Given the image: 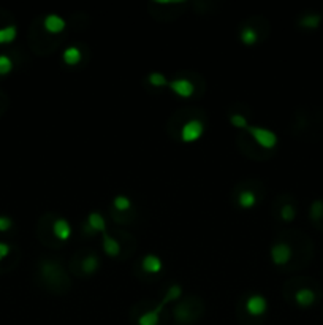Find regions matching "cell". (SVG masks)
Segmentation results:
<instances>
[{
	"label": "cell",
	"mask_w": 323,
	"mask_h": 325,
	"mask_svg": "<svg viewBox=\"0 0 323 325\" xmlns=\"http://www.w3.org/2000/svg\"><path fill=\"white\" fill-rule=\"evenodd\" d=\"M239 207L241 208H246V210H249V208H254L255 207V203H257V195L254 190H243L239 193Z\"/></svg>",
	"instance_id": "cell-14"
},
{
	"label": "cell",
	"mask_w": 323,
	"mask_h": 325,
	"mask_svg": "<svg viewBox=\"0 0 323 325\" xmlns=\"http://www.w3.org/2000/svg\"><path fill=\"white\" fill-rule=\"evenodd\" d=\"M147 80H149L150 84L155 86V88H164V86H168V84H170L165 75L160 73V72H152V73H150L149 77H147Z\"/></svg>",
	"instance_id": "cell-19"
},
{
	"label": "cell",
	"mask_w": 323,
	"mask_h": 325,
	"mask_svg": "<svg viewBox=\"0 0 323 325\" xmlns=\"http://www.w3.org/2000/svg\"><path fill=\"white\" fill-rule=\"evenodd\" d=\"M292 258V247L285 243H277L271 247V260L276 265H285Z\"/></svg>",
	"instance_id": "cell-6"
},
{
	"label": "cell",
	"mask_w": 323,
	"mask_h": 325,
	"mask_svg": "<svg viewBox=\"0 0 323 325\" xmlns=\"http://www.w3.org/2000/svg\"><path fill=\"white\" fill-rule=\"evenodd\" d=\"M13 221L8 218V216H0V232H8L12 229Z\"/></svg>",
	"instance_id": "cell-25"
},
{
	"label": "cell",
	"mask_w": 323,
	"mask_h": 325,
	"mask_svg": "<svg viewBox=\"0 0 323 325\" xmlns=\"http://www.w3.org/2000/svg\"><path fill=\"white\" fill-rule=\"evenodd\" d=\"M295 301L298 303V305L301 308H309L312 303L315 301V294H314V290L312 289H299L296 294H295Z\"/></svg>",
	"instance_id": "cell-10"
},
{
	"label": "cell",
	"mask_w": 323,
	"mask_h": 325,
	"mask_svg": "<svg viewBox=\"0 0 323 325\" xmlns=\"http://www.w3.org/2000/svg\"><path fill=\"white\" fill-rule=\"evenodd\" d=\"M295 216H296V211H295V208H293V205H290V203L284 205L282 210H281V218H282L284 221L290 222V221L295 219Z\"/></svg>",
	"instance_id": "cell-23"
},
{
	"label": "cell",
	"mask_w": 323,
	"mask_h": 325,
	"mask_svg": "<svg viewBox=\"0 0 323 325\" xmlns=\"http://www.w3.org/2000/svg\"><path fill=\"white\" fill-rule=\"evenodd\" d=\"M204 132V124L198 119H190L181 128V140L184 143H193L201 138Z\"/></svg>",
	"instance_id": "cell-3"
},
{
	"label": "cell",
	"mask_w": 323,
	"mask_h": 325,
	"mask_svg": "<svg viewBox=\"0 0 323 325\" xmlns=\"http://www.w3.org/2000/svg\"><path fill=\"white\" fill-rule=\"evenodd\" d=\"M18 35V29L15 26H7L0 29V45H7V43L15 41Z\"/></svg>",
	"instance_id": "cell-15"
},
{
	"label": "cell",
	"mask_w": 323,
	"mask_h": 325,
	"mask_svg": "<svg viewBox=\"0 0 323 325\" xmlns=\"http://www.w3.org/2000/svg\"><path fill=\"white\" fill-rule=\"evenodd\" d=\"M182 295V289L179 286H171L167 292V297L164 298V301L158 303V306L152 311H147L144 314L138 317V325H158L160 320V311L164 309V306L167 305L168 301L171 300H176Z\"/></svg>",
	"instance_id": "cell-1"
},
{
	"label": "cell",
	"mask_w": 323,
	"mask_h": 325,
	"mask_svg": "<svg viewBox=\"0 0 323 325\" xmlns=\"http://www.w3.org/2000/svg\"><path fill=\"white\" fill-rule=\"evenodd\" d=\"M103 249H105V252L108 255H111V257H117L121 254V244L119 241L116 240V238L110 236L106 232L103 233Z\"/></svg>",
	"instance_id": "cell-12"
},
{
	"label": "cell",
	"mask_w": 323,
	"mask_h": 325,
	"mask_svg": "<svg viewBox=\"0 0 323 325\" xmlns=\"http://www.w3.org/2000/svg\"><path fill=\"white\" fill-rule=\"evenodd\" d=\"M13 70V60L7 54H0V75H8Z\"/></svg>",
	"instance_id": "cell-21"
},
{
	"label": "cell",
	"mask_w": 323,
	"mask_h": 325,
	"mask_svg": "<svg viewBox=\"0 0 323 325\" xmlns=\"http://www.w3.org/2000/svg\"><path fill=\"white\" fill-rule=\"evenodd\" d=\"M268 309V300L262 295H252L246 301V311L254 317L263 316Z\"/></svg>",
	"instance_id": "cell-5"
},
{
	"label": "cell",
	"mask_w": 323,
	"mask_h": 325,
	"mask_svg": "<svg viewBox=\"0 0 323 325\" xmlns=\"http://www.w3.org/2000/svg\"><path fill=\"white\" fill-rule=\"evenodd\" d=\"M43 26H45V29L49 34H60V32L67 27V23L62 16H59L56 13H49L45 18V21H43Z\"/></svg>",
	"instance_id": "cell-7"
},
{
	"label": "cell",
	"mask_w": 323,
	"mask_h": 325,
	"mask_svg": "<svg viewBox=\"0 0 323 325\" xmlns=\"http://www.w3.org/2000/svg\"><path fill=\"white\" fill-rule=\"evenodd\" d=\"M310 214H312V218L314 219H320L323 218V202H314L312 203V207H310Z\"/></svg>",
	"instance_id": "cell-24"
},
{
	"label": "cell",
	"mask_w": 323,
	"mask_h": 325,
	"mask_svg": "<svg viewBox=\"0 0 323 325\" xmlns=\"http://www.w3.org/2000/svg\"><path fill=\"white\" fill-rule=\"evenodd\" d=\"M141 267L146 273H150V275H155V273H160L162 272V260L154 255V254H147L143 262H141Z\"/></svg>",
	"instance_id": "cell-11"
},
{
	"label": "cell",
	"mask_w": 323,
	"mask_h": 325,
	"mask_svg": "<svg viewBox=\"0 0 323 325\" xmlns=\"http://www.w3.org/2000/svg\"><path fill=\"white\" fill-rule=\"evenodd\" d=\"M84 229L88 230V233H95V232L105 233L106 232V221L100 213L94 211L88 216V227H84Z\"/></svg>",
	"instance_id": "cell-8"
},
{
	"label": "cell",
	"mask_w": 323,
	"mask_h": 325,
	"mask_svg": "<svg viewBox=\"0 0 323 325\" xmlns=\"http://www.w3.org/2000/svg\"><path fill=\"white\" fill-rule=\"evenodd\" d=\"M62 59L67 65H76L83 59V52L78 46H68L62 54Z\"/></svg>",
	"instance_id": "cell-13"
},
{
	"label": "cell",
	"mask_w": 323,
	"mask_h": 325,
	"mask_svg": "<svg viewBox=\"0 0 323 325\" xmlns=\"http://www.w3.org/2000/svg\"><path fill=\"white\" fill-rule=\"evenodd\" d=\"M241 41L244 43V45H247V46H252V45H255V43L258 41V34L255 32V29L254 27H244L243 30H241Z\"/></svg>",
	"instance_id": "cell-16"
},
{
	"label": "cell",
	"mask_w": 323,
	"mask_h": 325,
	"mask_svg": "<svg viewBox=\"0 0 323 325\" xmlns=\"http://www.w3.org/2000/svg\"><path fill=\"white\" fill-rule=\"evenodd\" d=\"M246 130L254 137L255 142L265 149H273L277 145V135L273 130L265 128V127H255V125H249Z\"/></svg>",
	"instance_id": "cell-2"
},
{
	"label": "cell",
	"mask_w": 323,
	"mask_h": 325,
	"mask_svg": "<svg viewBox=\"0 0 323 325\" xmlns=\"http://www.w3.org/2000/svg\"><path fill=\"white\" fill-rule=\"evenodd\" d=\"M52 232L56 235L57 240L67 241L71 236V225L68 224L67 219H56L52 224Z\"/></svg>",
	"instance_id": "cell-9"
},
{
	"label": "cell",
	"mask_w": 323,
	"mask_h": 325,
	"mask_svg": "<svg viewBox=\"0 0 323 325\" xmlns=\"http://www.w3.org/2000/svg\"><path fill=\"white\" fill-rule=\"evenodd\" d=\"M99 258L95 255H88L84 260H83V272L88 273V275H92L97 268H99Z\"/></svg>",
	"instance_id": "cell-18"
},
{
	"label": "cell",
	"mask_w": 323,
	"mask_h": 325,
	"mask_svg": "<svg viewBox=\"0 0 323 325\" xmlns=\"http://www.w3.org/2000/svg\"><path fill=\"white\" fill-rule=\"evenodd\" d=\"M113 207H114V210L124 213V211L132 208V200L125 197V195H117V197H114V200H113Z\"/></svg>",
	"instance_id": "cell-17"
},
{
	"label": "cell",
	"mask_w": 323,
	"mask_h": 325,
	"mask_svg": "<svg viewBox=\"0 0 323 325\" xmlns=\"http://www.w3.org/2000/svg\"><path fill=\"white\" fill-rule=\"evenodd\" d=\"M170 89L173 91L176 95L182 97V99H189L193 94H195V86L190 80H186V78H179V80H173L170 81Z\"/></svg>",
	"instance_id": "cell-4"
},
{
	"label": "cell",
	"mask_w": 323,
	"mask_h": 325,
	"mask_svg": "<svg viewBox=\"0 0 323 325\" xmlns=\"http://www.w3.org/2000/svg\"><path fill=\"white\" fill-rule=\"evenodd\" d=\"M10 254V246L7 243H0V260H4Z\"/></svg>",
	"instance_id": "cell-26"
},
{
	"label": "cell",
	"mask_w": 323,
	"mask_h": 325,
	"mask_svg": "<svg viewBox=\"0 0 323 325\" xmlns=\"http://www.w3.org/2000/svg\"><path fill=\"white\" fill-rule=\"evenodd\" d=\"M301 26L306 29H317L320 26V16L318 15H307L301 19Z\"/></svg>",
	"instance_id": "cell-20"
},
{
	"label": "cell",
	"mask_w": 323,
	"mask_h": 325,
	"mask_svg": "<svg viewBox=\"0 0 323 325\" xmlns=\"http://www.w3.org/2000/svg\"><path fill=\"white\" fill-rule=\"evenodd\" d=\"M230 122H231V125H233V127H236V128H243V130H246L247 127H249V122H247V119H246L243 114H231Z\"/></svg>",
	"instance_id": "cell-22"
}]
</instances>
